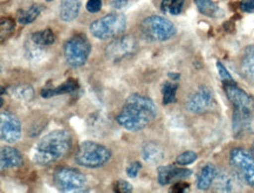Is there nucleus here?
Returning <instances> with one entry per match:
<instances>
[{
    "mask_svg": "<svg viewBox=\"0 0 254 193\" xmlns=\"http://www.w3.org/2000/svg\"><path fill=\"white\" fill-rule=\"evenodd\" d=\"M157 106L150 97L131 94L127 97L122 110L116 116L117 123L131 132L141 131L157 117Z\"/></svg>",
    "mask_w": 254,
    "mask_h": 193,
    "instance_id": "obj_1",
    "label": "nucleus"
},
{
    "mask_svg": "<svg viewBox=\"0 0 254 193\" xmlns=\"http://www.w3.org/2000/svg\"><path fill=\"white\" fill-rule=\"evenodd\" d=\"M73 144L71 133L64 129H57L48 132L35 145L32 159L35 164L47 166L58 162L69 152Z\"/></svg>",
    "mask_w": 254,
    "mask_h": 193,
    "instance_id": "obj_2",
    "label": "nucleus"
},
{
    "mask_svg": "<svg viewBox=\"0 0 254 193\" xmlns=\"http://www.w3.org/2000/svg\"><path fill=\"white\" fill-rule=\"evenodd\" d=\"M112 151L102 144L86 140L79 145L76 150L75 163L87 169H99L109 162Z\"/></svg>",
    "mask_w": 254,
    "mask_h": 193,
    "instance_id": "obj_3",
    "label": "nucleus"
},
{
    "mask_svg": "<svg viewBox=\"0 0 254 193\" xmlns=\"http://www.w3.org/2000/svg\"><path fill=\"white\" fill-rule=\"evenodd\" d=\"M127 27V19L121 13H110L97 19L89 26V32L94 38L108 40L120 37Z\"/></svg>",
    "mask_w": 254,
    "mask_h": 193,
    "instance_id": "obj_4",
    "label": "nucleus"
},
{
    "mask_svg": "<svg viewBox=\"0 0 254 193\" xmlns=\"http://www.w3.org/2000/svg\"><path fill=\"white\" fill-rule=\"evenodd\" d=\"M141 32L149 41L164 42L177 34L174 22L159 15H150L141 22Z\"/></svg>",
    "mask_w": 254,
    "mask_h": 193,
    "instance_id": "obj_5",
    "label": "nucleus"
},
{
    "mask_svg": "<svg viewBox=\"0 0 254 193\" xmlns=\"http://www.w3.org/2000/svg\"><path fill=\"white\" fill-rule=\"evenodd\" d=\"M92 53V45L84 34H75L64 45V54L67 64L71 68H80L86 64Z\"/></svg>",
    "mask_w": 254,
    "mask_h": 193,
    "instance_id": "obj_6",
    "label": "nucleus"
},
{
    "mask_svg": "<svg viewBox=\"0 0 254 193\" xmlns=\"http://www.w3.org/2000/svg\"><path fill=\"white\" fill-rule=\"evenodd\" d=\"M230 164L245 184L254 188V157L249 150L233 148L230 152Z\"/></svg>",
    "mask_w": 254,
    "mask_h": 193,
    "instance_id": "obj_7",
    "label": "nucleus"
},
{
    "mask_svg": "<svg viewBox=\"0 0 254 193\" xmlns=\"http://www.w3.org/2000/svg\"><path fill=\"white\" fill-rule=\"evenodd\" d=\"M54 184L63 192H84L87 191V179L82 172L71 168H60L55 171Z\"/></svg>",
    "mask_w": 254,
    "mask_h": 193,
    "instance_id": "obj_8",
    "label": "nucleus"
},
{
    "mask_svg": "<svg viewBox=\"0 0 254 193\" xmlns=\"http://www.w3.org/2000/svg\"><path fill=\"white\" fill-rule=\"evenodd\" d=\"M224 89L227 99L230 100L233 106L234 111H240L245 114H254V97L246 93L245 90L238 87L234 81L231 82H224Z\"/></svg>",
    "mask_w": 254,
    "mask_h": 193,
    "instance_id": "obj_9",
    "label": "nucleus"
},
{
    "mask_svg": "<svg viewBox=\"0 0 254 193\" xmlns=\"http://www.w3.org/2000/svg\"><path fill=\"white\" fill-rule=\"evenodd\" d=\"M137 44L131 35L116 38L106 47V55L110 61L120 62L135 53Z\"/></svg>",
    "mask_w": 254,
    "mask_h": 193,
    "instance_id": "obj_10",
    "label": "nucleus"
},
{
    "mask_svg": "<svg viewBox=\"0 0 254 193\" xmlns=\"http://www.w3.org/2000/svg\"><path fill=\"white\" fill-rule=\"evenodd\" d=\"M216 106L213 93L210 88L201 86L189 97L185 108L192 114H205L213 110Z\"/></svg>",
    "mask_w": 254,
    "mask_h": 193,
    "instance_id": "obj_11",
    "label": "nucleus"
},
{
    "mask_svg": "<svg viewBox=\"0 0 254 193\" xmlns=\"http://www.w3.org/2000/svg\"><path fill=\"white\" fill-rule=\"evenodd\" d=\"M21 124L17 116L8 111H1L0 115V136L8 144L17 143L21 138Z\"/></svg>",
    "mask_w": 254,
    "mask_h": 193,
    "instance_id": "obj_12",
    "label": "nucleus"
},
{
    "mask_svg": "<svg viewBox=\"0 0 254 193\" xmlns=\"http://www.w3.org/2000/svg\"><path fill=\"white\" fill-rule=\"evenodd\" d=\"M157 181L159 185L165 186L188 178L192 175V171L185 168H177L174 165H163L157 169Z\"/></svg>",
    "mask_w": 254,
    "mask_h": 193,
    "instance_id": "obj_13",
    "label": "nucleus"
},
{
    "mask_svg": "<svg viewBox=\"0 0 254 193\" xmlns=\"http://www.w3.org/2000/svg\"><path fill=\"white\" fill-rule=\"evenodd\" d=\"M0 165H1V170L21 166L22 157L20 152L12 146H2L0 150Z\"/></svg>",
    "mask_w": 254,
    "mask_h": 193,
    "instance_id": "obj_14",
    "label": "nucleus"
},
{
    "mask_svg": "<svg viewBox=\"0 0 254 193\" xmlns=\"http://www.w3.org/2000/svg\"><path fill=\"white\" fill-rule=\"evenodd\" d=\"M217 175L218 171L216 165L211 164V163L204 165L197 176V188L201 190V191L208 190L213 185Z\"/></svg>",
    "mask_w": 254,
    "mask_h": 193,
    "instance_id": "obj_15",
    "label": "nucleus"
},
{
    "mask_svg": "<svg viewBox=\"0 0 254 193\" xmlns=\"http://www.w3.org/2000/svg\"><path fill=\"white\" fill-rule=\"evenodd\" d=\"M81 7L80 0H63L60 4V19L64 22H70L75 20L79 15Z\"/></svg>",
    "mask_w": 254,
    "mask_h": 193,
    "instance_id": "obj_16",
    "label": "nucleus"
},
{
    "mask_svg": "<svg viewBox=\"0 0 254 193\" xmlns=\"http://www.w3.org/2000/svg\"><path fill=\"white\" fill-rule=\"evenodd\" d=\"M142 157L149 164H157L164 157V150L155 142H148L142 148Z\"/></svg>",
    "mask_w": 254,
    "mask_h": 193,
    "instance_id": "obj_17",
    "label": "nucleus"
},
{
    "mask_svg": "<svg viewBox=\"0 0 254 193\" xmlns=\"http://www.w3.org/2000/svg\"><path fill=\"white\" fill-rule=\"evenodd\" d=\"M77 89H79V84H77L76 81L73 80V78H69L66 82L61 84V86L50 88V89H42L41 96L45 97V99H50V97L59 96V95L74 93V91H76Z\"/></svg>",
    "mask_w": 254,
    "mask_h": 193,
    "instance_id": "obj_18",
    "label": "nucleus"
},
{
    "mask_svg": "<svg viewBox=\"0 0 254 193\" xmlns=\"http://www.w3.org/2000/svg\"><path fill=\"white\" fill-rule=\"evenodd\" d=\"M240 68L246 78L254 82V45L249 46L244 52Z\"/></svg>",
    "mask_w": 254,
    "mask_h": 193,
    "instance_id": "obj_19",
    "label": "nucleus"
},
{
    "mask_svg": "<svg viewBox=\"0 0 254 193\" xmlns=\"http://www.w3.org/2000/svg\"><path fill=\"white\" fill-rule=\"evenodd\" d=\"M8 93L14 99L21 100V101H31L33 100L35 91L34 88L29 84L21 83V84H15V86H12L8 89Z\"/></svg>",
    "mask_w": 254,
    "mask_h": 193,
    "instance_id": "obj_20",
    "label": "nucleus"
},
{
    "mask_svg": "<svg viewBox=\"0 0 254 193\" xmlns=\"http://www.w3.org/2000/svg\"><path fill=\"white\" fill-rule=\"evenodd\" d=\"M41 13V6L40 5H32L28 8L21 9L18 13V21L21 25H28L32 24Z\"/></svg>",
    "mask_w": 254,
    "mask_h": 193,
    "instance_id": "obj_21",
    "label": "nucleus"
},
{
    "mask_svg": "<svg viewBox=\"0 0 254 193\" xmlns=\"http://www.w3.org/2000/svg\"><path fill=\"white\" fill-rule=\"evenodd\" d=\"M31 41L34 42L35 45L40 46V47H47V46L53 45L55 42V35L53 31L51 29H44V31L35 32L31 35Z\"/></svg>",
    "mask_w": 254,
    "mask_h": 193,
    "instance_id": "obj_22",
    "label": "nucleus"
},
{
    "mask_svg": "<svg viewBox=\"0 0 254 193\" xmlns=\"http://www.w3.org/2000/svg\"><path fill=\"white\" fill-rule=\"evenodd\" d=\"M216 190L220 192H231L234 188V177L227 172L218 173L214 181Z\"/></svg>",
    "mask_w": 254,
    "mask_h": 193,
    "instance_id": "obj_23",
    "label": "nucleus"
},
{
    "mask_svg": "<svg viewBox=\"0 0 254 193\" xmlns=\"http://www.w3.org/2000/svg\"><path fill=\"white\" fill-rule=\"evenodd\" d=\"M185 0H162L161 9L170 15H178L183 11Z\"/></svg>",
    "mask_w": 254,
    "mask_h": 193,
    "instance_id": "obj_24",
    "label": "nucleus"
},
{
    "mask_svg": "<svg viewBox=\"0 0 254 193\" xmlns=\"http://www.w3.org/2000/svg\"><path fill=\"white\" fill-rule=\"evenodd\" d=\"M178 84L174 82H165L162 87V95H163V104H168L176 102V94H177Z\"/></svg>",
    "mask_w": 254,
    "mask_h": 193,
    "instance_id": "obj_25",
    "label": "nucleus"
},
{
    "mask_svg": "<svg viewBox=\"0 0 254 193\" xmlns=\"http://www.w3.org/2000/svg\"><path fill=\"white\" fill-rule=\"evenodd\" d=\"M196 6L201 14L206 15V17H216L218 13V6L214 4L212 0H194Z\"/></svg>",
    "mask_w": 254,
    "mask_h": 193,
    "instance_id": "obj_26",
    "label": "nucleus"
},
{
    "mask_svg": "<svg viewBox=\"0 0 254 193\" xmlns=\"http://www.w3.org/2000/svg\"><path fill=\"white\" fill-rule=\"evenodd\" d=\"M198 158V155L193 151H185L183 153H181L177 158H176V164L185 166V165H190L193 162H196Z\"/></svg>",
    "mask_w": 254,
    "mask_h": 193,
    "instance_id": "obj_27",
    "label": "nucleus"
},
{
    "mask_svg": "<svg viewBox=\"0 0 254 193\" xmlns=\"http://www.w3.org/2000/svg\"><path fill=\"white\" fill-rule=\"evenodd\" d=\"M114 191L119 193H130L132 192V186L128 182L120 179L114 184Z\"/></svg>",
    "mask_w": 254,
    "mask_h": 193,
    "instance_id": "obj_28",
    "label": "nucleus"
},
{
    "mask_svg": "<svg viewBox=\"0 0 254 193\" xmlns=\"http://www.w3.org/2000/svg\"><path fill=\"white\" fill-rule=\"evenodd\" d=\"M217 68H218V71H219V76L221 80L224 81V82H231V81H233L232 76H231V74L229 73V70L226 69V67L224 66L221 62L218 61L217 62Z\"/></svg>",
    "mask_w": 254,
    "mask_h": 193,
    "instance_id": "obj_29",
    "label": "nucleus"
},
{
    "mask_svg": "<svg viewBox=\"0 0 254 193\" xmlns=\"http://www.w3.org/2000/svg\"><path fill=\"white\" fill-rule=\"evenodd\" d=\"M142 169V164L139 162H132L131 164L128 165V168H127L126 172L127 175H128L130 178H135L136 176L138 175L139 170Z\"/></svg>",
    "mask_w": 254,
    "mask_h": 193,
    "instance_id": "obj_30",
    "label": "nucleus"
},
{
    "mask_svg": "<svg viewBox=\"0 0 254 193\" xmlns=\"http://www.w3.org/2000/svg\"><path fill=\"white\" fill-rule=\"evenodd\" d=\"M86 8L88 12L96 13L102 8V0H88Z\"/></svg>",
    "mask_w": 254,
    "mask_h": 193,
    "instance_id": "obj_31",
    "label": "nucleus"
},
{
    "mask_svg": "<svg viewBox=\"0 0 254 193\" xmlns=\"http://www.w3.org/2000/svg\"><path fill=\"white\" fill-rule=\"evenodd\" d=\"M240 9L246 13H254V0H242Z\"/></svg>",
    "mask_w": 254,
    "mask_h": 193,
    "instance_id": "obj_32",
    "label": "nucleus"
},
{
    "mask_svg": "<svg viewBox=\"0 0 254 193\" xmlns=\"http://www.w3.org/2000/svg\"><path fill=\"white\" fill-rule=\"evenodd\" d=\"M189 189V184H185V183H176L174 185V188L171 189L172 192H177V193H183L187 191Z\"/></svg>",
    "mask_w": 254,
    "mask_h": 193,
    "instance_id": "obj_33",
    "label": "nucleus"
},
{
    "mask_svg": "<svg viewBox=\"0 0 254 193\" xmlns=\"http://www.w3.org/2000/svg\"><path fill=\"white\" fill-rule=\"evenodd\" d=\"M127 4H128V0H110V6L116 9L126 7Z\"/></svg>",
    "mask_w": 254,
    "mask_h": 193,
    "instance_id": "obj_34",
    "label": "nucleus"
},
{
    "mask_svg": "<svg viewBox=\"0 0 254 193\" xmlns=\"http://www.w3.org/2000/svg\"><path fill=\"white\" fill-rule=\"evenodd\" d=\"M5 28H6V32H8V31H12L13 28H14V24H13V22L9 20V19H2V21H1V29L2 31H5Z\"/></svg>",
    "mask_w": 254,
    "mask_h": 193,
    "instance_id": "obj_35",
    "label": "nucleus"
},
{
    "mask_svg": "<svg viewBox=\"0 0 254 193\" xmlns=\"http://www.w3.org/2000/svg\"><path fill=\"white\" fill-rule=\"evenodd\" d=\"M169 76L174 78V80H178V78H179V75H178V74H175V75H174L172 73H169Z\"/></svg>",
    "mask_w": 254,
    "mask_h": 193,
    "instance_id": "obj_36",
    "label": "nucleus"
},
{
    "mask_svg": "<svg viewBox=\"0 0 254 193\" xmlns=\"http://www.w3.org/2000/svg\"><path fill=\"white\" fill-rule=\"evenodd\" d=\"M252 150H253V152H254V143L252 144Z\"/></svg>",
    "mask_w": 254,
    "mask_h": 193,
    "instance_id": "obj_37",
    "label": "nucleus"
},
{
    "mask_svg": "<svg viewBox=\"0 0 254 193\" xmlns=\"http://www.w3.org/2000/svg\"><path fill=\"white\" fill-rule=\"evenodd\" d=\"M46 1H53V0H46Z\"/></svg>",
    "mask_w": 254,
    "mask_h": 193,
    "instance_id": "obj_38",
    "label": "nucleus"
}]
</instances>
